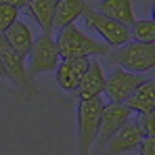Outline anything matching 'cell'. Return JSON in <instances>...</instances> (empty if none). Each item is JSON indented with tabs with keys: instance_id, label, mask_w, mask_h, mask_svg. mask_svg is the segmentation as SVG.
Instances as JSON below:
<instances>
[{
	"instance_id": "obj_12",
	"label": "cell",
	"mask_w": 155,
	"mask_h": 155,
	"mask_svg": "<svg viewBox=\"0 0 155 155\" xmlns=\"http://www.w3.org/2000/svg\"><path fill=\"white\" fill-rule=\"evenodd\" d=\"M126 107L134 113H153L155 111V80L147 78L128 99H126Z\"/></svg>"
},
{
	"instance_id": "obj_6",
	"label": "cell",
	"mask_w": 155,
	"mask_h": 155,
	"mask_svg": "<svg viewBox=\"0 0 155 155\" xmlns=\"http://www.w3.org/2000/svg\"><path fill=\"white\" fill-rule=\"evenodd\" d=\"M147 78H143L140 74H132V71L115 67L109 76L105 78V94L109 97L111 103H126V99Z\"/></svg>"
},
{
	"instance_id": "obj_14",
	"label": "cell",
	"mask_w": 155,
	"mask_h": 155,
	"mask_svg": "<svg viewBox=\"0 0 155 155\" xmlns=\"http://www.w3.org/2000/svg\"><path fill=\"white\" fill-rule=\"evenodd\" d=\"M4 38L11 44V48L17 52L21 59H25L27 54H29L31 44H34V36H31V29H29V25H27L25 21L19 19L17 23H13L4 31Z\"/></svg>"
},
{
	"instance_id": "obj_1",
	"label": "cell",
	"mask_w": 155,
	"mask_h": 155,
	"mask_svg": "<svg viewBox=\"0 0 155 155\" xmlns=\"http://www.w3.org/2000/svg\"><path fill=\"white\" fill-rule=\"evenodd\" d=\"M54 44L59 48L61 59H92V57H107L111 52L103 40L88 36L76 23L59 29Z\"/></svg>"
},
{
	"instance_id": "obj_7",
	"label": "cell",
	"mask_w": 155,
	"mask_h": 155,
	"mask_svg": "<svg viewBox=\"0 0 155 155\" xmlns=\"http://www.w3.org/2000/svg\"><path fill=\"white\" fill-rule=\"evenodd\" d=\"M0 59H2L4 69H6V74H8V80H11L13 84H15L19 90L27 92V94H36V90H34V86H31V80L27 76V67H25V63H23V59L11 48V44L6 42L4 34H0Z\"/></svg>"
},
{
	"instance_id": "obj_19",
	"label": "cell",
	"mask_w": 155,
	"mask_h": 155,
	"mask_svg": "<svg viewBox=\"0 0 155 155\" xmlns=\"http://www.w3.org/2000/svg\"><path fill=\"white\" fill-rule=\"evenodd\" d=\"M153 117H155V111L153 113H140L138 117V128L145 136H155V126H153Z\"/></svg>"
},
{
	"instance_id": "obj_18",
	"label": "cell",
	"mask_w": 155,
	"mask_h": 155,
	"mask_svg": "<svg viewBox=\"0 0 155 155\" xmlns=\"http://www.w3.org/2000/svg\"><path fill=\"white\" fill-rule=\"evenodd\" d=\"M19 8L11 4H0V34H4L13 23L19 21Z\"/></svg>"
},
{
	"instance_id": "obj_8",
	"label": "cell",
	"mask_w": 155,
	"mask_h": 155,
	"mask_svg": "<svg viewBox=\"0 0 155 155\" xmlns=\"http://www.w3.org/2000/svg\"><path fill=\"white\" fill-rule=\"evenodd\" d=\"M130 115H132V111L124 103H107L105 105L103 113H101L99 134H97V140H94L99 145V149H103L105 145H107V140L128 124Z\"/></svg>"
},
{
	"instance_id": "obj_4",
	"label": "cell",
	"mask_w": 155,
	"mask_h": 155,
	"mask_svg": "<svg viewBox=\"0 0 155 155\" xmlns=\"http://www.w3.org/2000/svg\"><path fill=\"white\" fill-rule=\"evenodd\" d=\"M82 17H84L86 25L90 27V29H94L103 38V42L109 48L111 46L117 48V46L130 42V27L120 23V21H115V19H111V17H107V15H103V13H99L94 6L86 4Z\"/></svg>"
},
{
	"instance_id": "obj_10",
	"label": "cell",
	"mask_w": 155,
	"mask_h": 155,
	"mask_svg": "<svg viewBox=\"0 0 155 155\" xmlns=\"http://www.w3.org/2000/svg\"><path fill=\"white\" fill-rule=\"evenodd\" d=\"M88 61L90 59H61L54 74H57V82L65 92H76L82 78L88 69Z\"/></svg>"
},
{
	"instance_id": "obj_13",
	"label": "cell",
	"mask_w": 155,
	"mask_h": 155,
	"mask_svg": "<svg viewBox=\"0 0 155 155\" xmlns=\"http://www.w3.org/2000/svg\"><path fill=\"white\" fill-rule=\"evenodd\" d=\"M86 4H88L86 0H59L52 17V29L59 31L67 25H74L78 17H82Z\"/></svg>"
},
{
	"instance_id": "obj_5",
	"label": "cell",
	"mask_w": 155,
	"mask_h": 155,
	"mask_svg": "<svg viewBox=\"0 0 155 155\" xmlns=\"http://www.w3.org/2000/svg\"><path fill=\"white\" fill-rule=\"evenodd\" d=\"M59 61H61V54L54 44L52 34H40L38 40H34L31 51H29V71H27L29 80L38 74L54 71Z\"/></svg>"
},
{
	"instance_id": "obj_20",
	"label": "cell",
	"mask_w": 155,
	"mask_h": 155,
	"mask_svg": "<svg viewBox=\"0 0 155 155\" xmlns=\"http://www.w3.org/2000/svg\"><path fill=\"white\" fill-rule=\"evenodd\" d=\"M140 155H155V136H145L140 147H138Z\"/></svg>"
},
{
	"instance_id": "obj_22",
	"label": "cell",
	"mask_w": 155,
	"mask_h": 155,
	"mask_svg": "<svg viewBox=\"0 0 155 155\" xmlns=\"http://www.w3.org/2000/svg\"><path fill=\"white\" fill-rule=\"evenodd\" d=\"M0 78H6V80H8V74H6V69H4V63H2V59H0Z\"/></svg>"
},
{
	"instance_id": "obj_2",
	"label": "cell",
	"mask_w": 155,
	"mask_h": 155,
	"mask_svg": "<svg viewBox=\"0 0 155 155\" xmlns=\"http://www.w3.org/2000/svg\"><path fill=\"white\" fill-rule=\"evenodd\" d=\"M107 57L113 65H120V69L143 76V74L151 71L155 67V44L130 40L126 44L117 46L113 52H109Z\"/></svg>"
},
{
	"instance_id": "obj_15",
	"label": "cell",
	"mask_w": 155,
	"mask_h": 155,
	"mask_svg": "<svg viewBox=\"0 0 155 155\" xmlns=\"http://www.w3.org/2000/svg\"><path fill=\"white\" fill-rule=\"evenodd\" d=\"M97 11L103 13L107 17L124 23V25H132L136 21V15H134V6H132V0H101L97 4Z\"/></svg>"
},
{
	"instance_id": "obj_16",
	"label": "cell",
	"mask_w": 155,
	"mask_h": 155,
	"mask_svg": "<svg viewBox=\"0 0 155 155\" xmlns=\"http://www.w3.org/2000/svg\"><path fill=\"white\" fill-rule=\"evenodd\" d=\"M59 0H27V11L42 27V34H52V17Z\"/></svg>"
},
{
	"instance_id": "obj_3",
	"label": "cell",
	"mask_w": 155,
	"mask_h": 155,
	"mask_svg": "<svg viewBox=\"0 0 155 155\" xmlns=\"http://www.w3.org/2000/svg\"><path fill=\"white\" fill-rule=\"evenodd\" d=\"M103 107L105 101L101 97L78 103V155L90 153V147L94 145L97 134H99Z\"/></svg>"
},
{
	"instance_id": "obj_11",
	"label": "cell",
	"mask_w": 155,
	"mask_h": 155,
	"mask_svg": "<svg viewBox=\"0 0 155 155\" xmlns=\"http://www.w3.org/2000/svg\"><path fill=\"white\" fill-rule=\"evenodd\" d=\"M105 78L107 76H105L101 63L94 61V59H90L88 61V69H86V74H84V78H82V82H80V86H78V90H76L80 101L103 97L105 94Z\"/></svg>"
},
{
	"instance_id": "obj_9",
	"label": "cell",
	"mask_w": 155,
	"mask_h": 155,
	"mask_svg": "<svg viewBox=\"0 0 155 155\" xmlns=\"http://www.w3.org/2000/svg\"><path fill=\"white\" fill-rule=\"evenodd\" d=\"M143 138H145V134L140 132L138 124L128 122L120 132H115L107 140V145L101 149V155H124V153H130V151H138Z\"/></svg>"
},
{
	"instance_id": "obj_17",
	"label": "cell",
	"mask_w": 155,
	"mask_h": 155,
	"mask_svg": "<svg viewBox=\"0 0 155 155\" xmlns=\"http://www.w3.org/2000/svg\"><path fill=\"white\" fill-rule=\"evenodd\" d=\"M130 40L155 44V23L153 19H136L130 25Z\"/></svg>"
},
{
	"instance_id": "obj_21",
	"label": "cell",
	"mask_w": 155,
	"mask_h": 155,
	"mask_svg": "<svg viewBox=\"0 0 155 155\" xmlns=\"http://www.w3.org/2000/svg\"><path fill=\"white\" fill-rule=\"evenodd\" d=\"M0 4H11V6H17L19 11L27 4V0H0Z\"/></svg>"
}]
</instances>
